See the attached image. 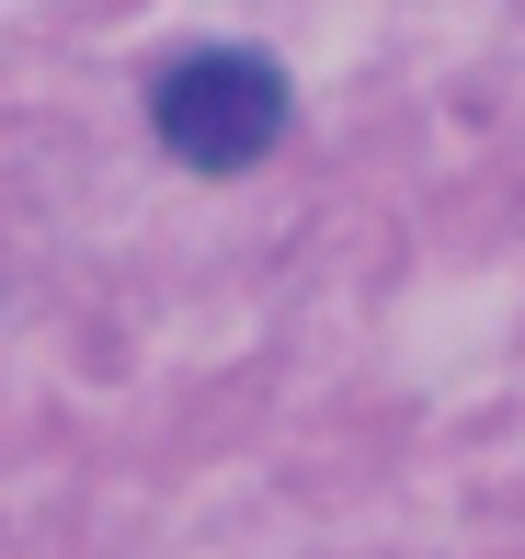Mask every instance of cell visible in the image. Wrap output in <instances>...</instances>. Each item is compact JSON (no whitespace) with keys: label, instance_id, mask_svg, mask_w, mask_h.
Instances as JSON below:
<instances>
[{"label":"cell","instance_id":"obj_1","mask_svg":"<svg viewBox=\"0 0 525 559\" xmlns=\"http://www.w3.org/2000/svg\"><path fill=\"white\" fill-rule=\"evenodd\" d=\"M148 138L183 171L229 183V171L274 160V138H286V69H274L263 46H183V58L148 81Z\"/></svg>","mask_w":525,"mask_h":559}]
</instances>
